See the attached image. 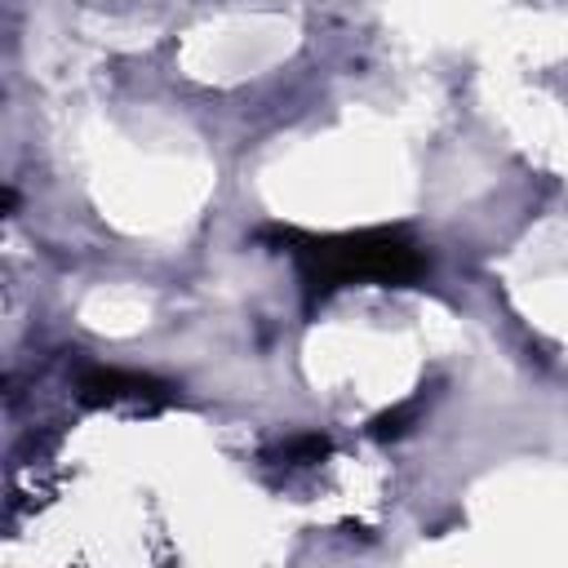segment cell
I'll return each instance as SVG.
<instances>
[{"instance_id": "6da1fadb", "label": "cell", "mask_w": 568, "mask_h": 568, "mask_svg": "<svg viewBox=\"0 0 568 568\" xmlns=\"http://www.w3.org/2000/svg\"><path fill=\"white\" fill-rule=\"evenodd\" d=\"M311 280L315 284H351V280H404L417 271V248L399 231H368L346 235L337 244H315L311 253Z\"/></svg>"}]
</instances>
